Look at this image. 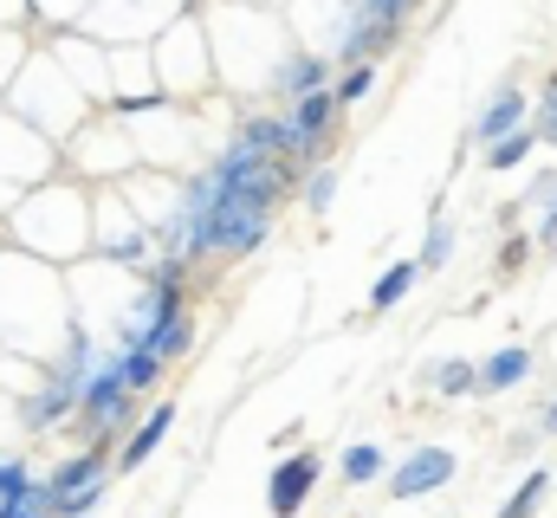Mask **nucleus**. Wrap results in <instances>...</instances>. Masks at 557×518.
<instances>
[{
  "mask_svg": "<svg viewBox=\"0 0 557 518\" xmlns=\"http://www.w3.org/2000/svg\"><path fill=\"white\" fill-rule=\"evenodd\" d=\"M131 388H124V377H117V357H104L91 377H85V388H78V428H85V441H111L124 421H131Z\"/></svg>",
  "mask_w": 557,
  "mask_h": 518,
  "instance_id": "1",
  "label": "nucleus"
},
{
  "mask_svg": "<svg viewBox=\"0 0 557 518\" xmlns=\"http://www.w3.org/2000/svg\"><path fill=\"white\" fill-rule=\"evenodd\" d=\"M318 480H324V460L305 447V454H285L273 473H267V506H273V518H292L311 493H318Z\"/></svg>",
  "mask_w": 557,
  "mask_h": 518,
  "instance_id": "2",
  "label": "nucleus"
},
{
  "mask_svg": "<svg viewBox=\"0 0 557 518\" xmlns=\"http://www.w3.org/2000/svg\"><path fill=\"white\" fill-rule=\"evenodd\" d=\"M454 467H460V460H454L447 447H409V460H403V467L389 473V493H396V499H421V493H441V486L454 480Z\"/></svg>",
  "mask_w": 557,
  "mask_h": 518,
  "instance_id": "3",
  "label": "nucleus"
},
{
  "mask_svg": "<svg viewBox=\"0 0 557 518\" xmlns=\"http://www.w3.org/2000/svg\"><path fill=\"white\" fill-rule=\"evenodd\" d=\"M519 124H532V98L506 78V85H493V98L480 104V118H473V143H499L506 130H519Z\"/></svg>",
  "mask_w": 557,
  "mask_h": 518,
  "instance_id": "4",
  "label": "nucleus"
},
{
  "mask_svg": "<svg viewBox=\"0 0 557 518\" xmlns=\"http://www.w3.org/2000/svg\"><path fill=\"white\" fill-rule=\"evenodd\" d=\"M104 473H111V460H104V441H91V447H78L72 460H59V467L46 473V493H52V506H59V499H72V493L98 486Z\"/></svg>",
  "mask_w": 557,
  "mask_h": 518,
  "instance_id": "5",
  "label": "nucleus"
},
{
  "mask_svg": "<svg viewBox=\"0 0 557 518\" xmlns=\"http://www.w3.org/2000/svg\"><path fill=\"white\" fill-rule=\"evenodd\" d=\"M273 85H278V98H298V91H324L331 85V52H285L273 65Z\"/></svg>",
  "mask_w": 557,
  "mask_h": 518,
  "instance_id": "6",
  "label": "nucleus"
},
{
  "mask_svg": "<svg viewBox=\"0 0 557 518\" xmlns=\"http://www.w3.org/2000/svg\"><path fill=\"white\" fill-rule=\"evenodd\" d=\"M169 428H175V402H156L137 428H131V441H124V454H117V473H137L143 460L169 441Z\"/></svg>",
  "mask_w": 557,
  "mask_h": 518,
  "instance_id": "7",
  "label": "nucleus"
},
{
  "mask_svg": "<svg viewBox=\"0 0 557 518\" xmlns=\"http://www.w3.org/2000/svg\"><path fill=\"white\" fill-rule=\"evenodd\" d=\"M532 370H539V357H532L525 344H506V350H493V357L480 363V395H506V388L525 383Z\"/></svg>",
  "mask_w": 557,
  "mask_h": 518,
  "instance_id": "8",
  "label": "nucleus"
},
{
  "mask_svg": "<svg viewBox=\"0 0 557 518\" xmlns=\"http://www.w3.org/2000/svg\"><path fill=\"white\" fill-rule=\"evenodd\" d=\"M72 408H78V395H72V388H59L52 377H46V388H39V395H26V402H20V434H46V428H59Z\"/></svg>",
  "mask_w": 557,
  "mask_h": 518,
  "instance_id": "9",
  "label": "nucleus"
},
{
  "mask_svg": "<svg viewBox=\"0 0 557 518\" xmlns=\"http://www.w3.org/2000/svg\"><path fill=\"white\" fill-rule=\"evenodd\" d=\"M137 344L162 363V370H169V363H182V357H188V344H195V311H175L169 324H156V331L137 337Z\"/></svg>",
  "mask_w": 557,
  "mask_h": 518,
  "instance_id": "10",
  "label": "nucleus"
},
{
  "mask_svg": "<svg viewBox=\"0 0 557 518\" xmlns=\"http://www.w3.org/2000/svg\"><path fill=\"white\" fill-rule=\"evenodd\" d=\"M532 149H539V130L519 124V130H506L499 143H486V156H480V162H486L493 175H512L519 162H532Z\"/></svg>",
  "mask_w": 557,
  "mask_h": 518,
  "instance_id": "11",
  "label": "nucleus"
},
{
  "mask_svg": "<svg viewBox=\"0 0 557 518\" xmlns=\"http://www.w3.org/2000/svg\"><path fill=\"white\" fill-rule=\"evenodd\" d=\"M416 285H421V259H396V266L370 285V311H396Z\"/></svg>",
  "mask_w": 557,
  "mask_h": 518,
  "instance_id": "12",
  "label": "nucleus"
},
{
  "mask_svg": "<svg viewBox=\"0 0 557 518\" xmlns=\"http://www.w3.org/2000/svg\"><path fill=\"white\" fill-rule=\"evenodd\" d=\"M454 247H460V227H454V221H447V214H434V221H428V240H421V279H428V272H441V266H447V259H454Z\"/></svg>",
  "mask_w": 557,
  "mask_h": 518,
  "instance_id": "13",
  "label": "nucleus"
},
{
  "mask_svg": "<svg viewBox=\"0 0 557 518\" xmlns=\"http://www.w3.org/2000/svg\"><path fill=\"white\" fill-rule=\"evenodd\" d=\"M428 388H434V395H473V388H480V363H467V357H441V363L428 370Z\"/></svg>",
  "mask_w": 557,
  "mask_h": 518,
  "instance_id": "14",
  "label": "nucleus"
},
{
  "mask_svg": "<svg viewBox=\"0 0 557 518\" xmlns=\"http://www.w3.org/2000/svg\"><path fill=\"white\" fill-rule=\"evenodd\" d=\"M337 473H344L350 486L383 480V447H376V441H350V447H344V460H337Z\"/></svg>",
  "mask_w": 557,
  "mask_h": 518,
  "instance_id": "15",
  "label": "nucleus"
},
{
  "mask_svg": "<svg viewBox=\"0 0 557 518\" xmlns=\"http://www.w3.org/2000/svg\"><path fill=\"white\" fill-rule=\"evenodd\" d=\"M117 377H124V388H131V395H143V388L162 383V363H156L143 344H124V350H117Z\"/></svg>",
  "mask_w": 557,
  "mask_h": 518,
  "instance_id": "16",
  "label": "nucleus"
},
{
  "mask_svg": "<svg viewBox=\"0 0 557 518\" xmlns=\"http://www.w3.org/2000/svg\"><path fill=\"white\" fill-rule=\"evenodd\" d=\"M545 493H552V473H545V467H532V473H525V486L506 499V513H499V518H532L539 506H545Z\"/></svg>",
  "mask_w": 557,
  "mask_h": 518,
  "instance_id": "17",
  "label": "nucleus"
},
{
  "mask_svg": "<svg viewBox=\"0 0 557 518\" xmlns=\"http://www.w3.org/2000/svg\"><path fill=\"white\" fill-rule=\"evenodd\" d=\"M370 91H376V65H344V78L331 85V98H337L344 111H357V104H363Z\"/></svg>",
  "mask_w": 557,
  "mask_h": 518,
  "instance_id": "18",
  "label": "nucleus"
},
{
  "mask_svg": "<svg viewBox=\"0 0 557 518\" xmlns=\"http://www.w3.org/2000/svg\"><path fill=\"white\" fill-rule=\"evenodd\" d=\"M298 182H305V208H311V214H324V208L337 201V182H344V175H337V162H318V169H311V175H298Z\"/></svg>",
  "mask_w": 557,
  "mask_h": 518,
  "instance_id": "19",
  "label": "nucleus"
},
{
  "mask_svg": "<svg viewBox=\"0 0 557 518\" xmlns=\"http://www.w3.org/2000/svg\"><path fill=\"white\" fill-rule=\"evenodd\" d=\"M0 518H52V493H46V480H33L26 493L0 499Z\"/></svg>",
  "mask_w": 557,
  "mask_h": 518,
  "instance_id": "20",
  "label": "nucleus"
},
{
  "mask_svg": "<svg viewBox=\"0 0 557 518\" xmlns=\"http://www.w3.org/2000/svg\"><path fill=\"white\" fill-rule=\"evenodd\" d=\"M350 13H370V20H389V26H409L421 0H344Z\"/></svg>",
  "mask_w": 557,
  "mask_h": 518,
  "instance_id": "21",
  "label": "nucleus"
},
{
  "mask_svg": "<svg viewBox=\"0 0 557 518\" xmlns=\"http://www.w3.org/2000/svg\"><path fill=\"white\" fill-rule=\"evenodd\" d=\"M33 486V467L20 460V454H0V499H13V493H26Z\"/></svg>",
  "mask_w": 557,
  "mask_h": 518,
  "instance_id": "22",
  "label": "nucleus"
},
{
  "mask_svg": "<svg viewBox=\"0 0 557 518\" xmlns=\"http://www.w3.org/2000/svg\"><path fill=\"white\" fill-rule=\"evenodd\" d=\"M525 259H532V234H512V240L499 247V279H519Z\"/></svg>",
  "mask_w": 557,
  "mask_h": 518,
  "instance_id": "23",
  "label": "nucleus"
},
{
  "mask_svg": "<svg viewBox=\"0 0 557 518\" xmlns=\"http://www.w3.org/2000/svg\"><path fill=\"white\" fill-rule=\"evenodd\" d=\"M552 195H557V175L545 169V175H532V188L519 195V208H539V201H552Z\"/></svg>",
  "mask_w": 557,
  "mask_h": 518,
  "instance_id": "24",
  "label": "nucleus"
},
{
  "mask_svg": "<svg viewBox=\"0 0 557 518\" xmlns=\"http://www.w3.org/2000/svg\"><path fill=\"white\" fill-rule=\"evenodd\" d=\"M532 247L539 254H557V195H552V208H545V221H539V234H532Z\"/></svg>",
  "mask_w": 557,
  "mask_h": 518,
  "instance_id": "25",
  "label": "nucleus"
},
{
  "mask_svg": "<svg viewBox=\"0 0 557 518\" xmlns=\"http://www.w3.org/2000/svg\"><path fill=\"white\" fill-rule=\"evenodd\" d=\"M532 130H539V143H557V111H539V118H532Z\"/></svg>",
  "mask_w": 557,
  "mask_h": 518,
  "instance_id": "26",
  "label": "nucleus"
},
{
  "mask_svg": "<svg viewBox=\"0 0 557 518\" xmlns=\"http://www.w3.org/2000/svg\"><path fill=\"white\" fill-rule=\"evenodd\" d=\"M539 111H557V65L545 72V91H539Z\"/></svg>",
  "mask_w": 557,
  "mask_h": 518,
  "instance_id": "27",
  "label": "nucleus"
},
{
  "mask_svg": "<svg viewBox=\"0 0 557 518\" xmlns=\"http://www.w3.org/2000/svg\"><path fill=\"white\" fill-rule=\"evenodd\" d=\"M539 434H557V395L539 408Z\"/></svg>",
  "mask_w": 557,
  "mask_h": 518,
  "instance_id": "28",
  "label": "nucleus"
}]
</instances>
